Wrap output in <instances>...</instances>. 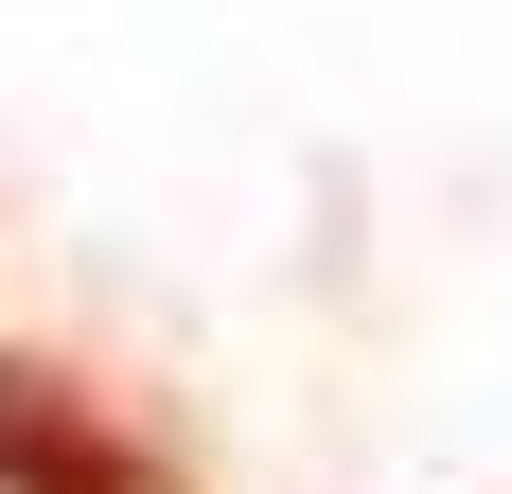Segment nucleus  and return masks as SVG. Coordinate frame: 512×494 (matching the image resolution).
Wrapping results in <instances>:
<instances>
[{"label": "nucleus", "instance_id": "1", "mask_svg": "<svg viewBox=\"0 0 512 494\" xmlns=\"http://www.w3.org/2000/svg\"><path fill=\"white\" fill-rule=\"evenodd\" d=\"M0 494H195L159 442H124L53 353H0Z\"/></svg>", "mask_w": 512, "mask_h": 494}]
</instances>
